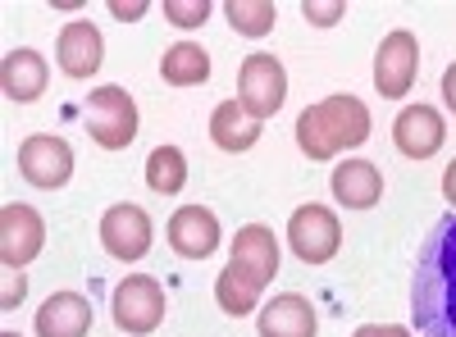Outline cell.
Returning <instances> with one entry per match:
<instances>
[{
  "mask_svg": "<svg viewBox=\"0 0 456 337\" xmlns=\"http://www.w3.org/2000/svg\"><path fill=\"white\" fill-rule=\"evenodd\" d=\"M46 83H51V64H46L42 51H32V46L5 51V60H0V92L14 105H32L46 92Z\"/></svg>",
  "mask_w": 456,
  "mask_h": 337,
  "instance_id": "obj_14",
  "label": "cell"
},
{
  "mask_svg": "<svg viewBox=\"0 0 456 337\" xmlns=\"http://www.w3.org/2000/svg\"><path fill=\"white\" fill-rule=\"evenodd\" d=\"M443 197L456 205V160H452V164H447V173H443Z\"/></svg>",
  "mask_w": 456,
  "mask_h": 337,
  "instance_id": "obj_30",
  "label": "cell"
},
{
  "mask_svg": "<svg viewBox=\"0 0 456 337\" xmlns=\"http://www.w3.org/2000/svg\"><path fill=\"white\" fill-rule=\"evenodd\" d=\"M329 187H333L338 205L370 210V205H379V197H384V173H379V164H370V160H338Z\"/></svg>",
  "mask_w": 456,
  "mask_h": 337,
  "instance_id": "obj_17",
  "label": "cell"
},
{
  "mask_svg": "<svg viewBox=\"0 0 456 337\" xmlns=\"http://www.w3.org/2000/svg\"><path fill=\"white\" fill-rule=\"evenodd\" d=\"M19 173L37 192H55L73 178V146L55 132H32L19 141Z\"/></svg>",
  "mask_w": 456,
  "mask_h": 337,
  "instance_id": "obj_7",
  "label": "cell"
},
{
  "mask_svg": "<svg viewBox=\"0 0 456 337\" xmlns=\"http://www.w3.org/2000/svg\"><path fill=\"white\" fill-rule=\"evenodd\" d=\"M260 292H265L260 278L247 274L242 265H233V260H228V269L215 278V301H219L224 315H233V319H242V315H251L260 306Z\"/></svg>",
  "mask_w": 456,
  "mask_h": 337,
  "instance_id": "obj_20",
  "label": "cell"
},
{
  "mask_svg": "<svg viewBox=\"0 0 456 337\" xmlns=\"http://www.w3.org/2000/svg\"><path fill=\"white\" fill-rule=\"evenodd\" d=\"M146 187L156 197H178L187 187V156L178 146H156V151L146 156Z\"/></svg>",
  "mask_w": 456,
  "mask_h": 337,
  "instance_id": "obj_22",
  "label": "cell"
},
{
  "mask_svg": "<svg viewBox=\"0 0 456 337\" xmlns=\"http://www.w3.org/2000/svg\"><path fill=\"white\" fill-rule=\"evenodd\" d=\"M0 337H23V333H14V328H5V333H0Z\"/></svg>",
  "mask_w": 456,
  "mask_h": 337,
  "instance_id": "obj_31",
  "label": "cell"
},
{
  "mask_svg": "<svg viewBox=\"0 0 456 337\" xmlns=\"http://www.w3.org/2000/svg\"><path fill=\"white\" fill-rule=\"evenodd\" d=\"M415 73H420V42H415V32L406 28L388 32L374 51V92L388 100H402L415 83Z\"/></svg>",
  "mask_w": 456,
  "mask_h": 337,
  "instance_id": "obj_8",
  "label": "cell"
},
{
  "mask_svg": "<svg viewBox=\"0 0 456 337\" xmlns=\"http://www.w3.org/2000/svg\"><path fill=\"white\" fill-rule=\"evenodd\" d=\"M151 242H156V229H151V214L133 201L124 205H110L101 214V246L114 255V260H124V265H137V260L151 251Z\"/></svg>",
  "mask_w": 456,
  "mask_h": 337,
  "instance_id": "obj_10",
  "label": "cell"
},
{
  "mask_svg": "<svg viewBox=\"0 0 456 337\" xmlns=\"http://www.w3.org/2000/svg\"><path fill=\"white\" fill-rule=\"evenodd\" d=\"M210 141L228 156H242L260 141V119H251L238 100H219L215 115H210Z\"/></svg>",
  "mask_w": 456,
  "mask_h": 337,
  "instance_id": "obj_19",
  "label": "cell"
},
{
  "mask_svg": "<svg viewBox=\"0 0 456 337\" xmlns=\"http://www.w3.org/2000/svg\"><path fill=\"white\" fill-rule=\"evenodd\" d=\"M342 14H347V0H301V19L311 28H333Z\"/></svg>",
  "mask_w": 456,
  "mask_h": 337,
  "instance_id": "obj_25",
  "label": "cell"
},
{
  "mask_svg": "<svg viewBox=\"0 0 456 337\" xmlns=\"http://www.w3.org/2000/svg\"><path fill=\"white\" fill-rule=\"evenodd\" d=\"M37 337H87L92 333V301L78 292H55L32 319Z\"/></svg>",
  "mask_w": 456,
  "mask_h": 337,
  "instance_id": "obj_15",
  "label": "cell"
},
{
  "mask_svg": "<svg viewBox=\"0 0 456 337\" xmlns=\"http://www.w3.org/2000/svg\"><path fill=\"white\" fill-rule=\"evenodd\" d=\"M210 14H215L210 0H165V19L174 28H201Z\"/></svg>",
  "mask_w": 456,
  "mask_h": 337,
  "instance_id": "obj_24",
  "label": "cell"
},
{
  "mask_svg": "<svg viewBox=\"0 0 456 337\" xmlns=\"http://www.w3.org/2000/svg\"><path fill=\"white\" fill-rule=\"evenodd\" d=\"M370 137V109L361 96H324L320 105H306L297 115V146L306 160H333L338 151H356Z\"/></svg>",
  "mask_w": 456,
  "mask_h": 337,
  "instance_id": "obj_2",
  "label": "cell"
},
{
  "mask_svg": "<svg viewBox=\"0 0 456 337\" xmlns=\"http://www.w3.org/2000/svg\"><path fill=\"white\" fill-rule=\"evenodd\" d=\"M165 237H169L174 255H183V260H210L219 251V219L206 205H183L169 214Z\"/></svg>",
  "mask_w": 456,
  "mask_h": 337,
  "instance_id": "obj_13",
  "label": "cell"
},
{
  "mask_svg": "<svg viewBox=\"0 0 456 337\" xmlns=\"http://www.w3.org/2000/svg\"><path fill=\"white\" fill-rule=\"evenodd\" d=\"M352 337H411V328H402V324H361Z\"/></svg>",
  "mask_w": 456,
  "mask_h": 337,
  "instance_id": "obj_28",
  "label": "cell"
},
{
  "mask_svg": "<svg viewBox=\"0 0 456 337\" xmlns=\"http://www.w3.org/2000/svg\"><path fill=\"white\" fill-rule=\"evenodd\" d=\"M256 328H260V337H315L320 319H315V306L306 301V296L283 292V296H274V301L260 310Z\"/></svg>",
  "mask_w": 456,
  "mask_h": 337,
  "instance_id": "obj_16",
  "label": "cell"
},
{
  "mask_svg": "<svg viewBox=\"0 0 456 337\" xmlns=\"http://www.w3.org/2000/svg\"><path fill=\"white\" fill-rule=\"evenodd\" d=\"M288 242L292 255L301 265H329V260L342 251V223L329 205H297L288 219Z\"/></svg>",
  "mask_w": 456,
  "mask_h": 337,
  "instance_id": "obj_6",
  "label": "cell"
},
{
  "mask_svg": "<svg viewBox=\"0 0 456 337\" xmlns=\"http://www.w3.org/2000/svg\"><path fill=\"white\" fill-rule=\"evenodd\" d=\"M55 64H60L64 78L87 83L92 73L105 64V36H101V28H96V23H87V19L64 23L60 42H55Z\"/></svg>",
  "mask_w": 456,
  "mask_h": 337,
  "instance_id": "obj_11",
  "label": "cell"
},
{
  "mask_svg": "<svg viewBox=\"0 0 456 337\" xmlns=\"http://www.w3.org/2000/svg\"><path fill=\"white\" fill-rule=\"evenodd\" d=\"M160 78H165L169 87H201V83L210 78V55H206L197 42H178V46H169L165 60H160Z\"/></svg>",
  "mask_w": 456,
  "mask_h": 337,
  "instance_id": "obj_21",
  "label": "cell"
},
{
  "mask_svg": "<svg viewBox=\"0 0 456 337\" xmlns=\"http://www.w3.org/2000/svg\"><path fill=\"white\" fill-rule=\"evenodd\" d=\"M87 115V137L101 146V151H124L137 137V105L124 87H96L83 105Z\"/></svg>",
  "mask_w": 456,
  "mask_h": 337,
  "instance_id": "obj_3",
  "label": "cell"
},
{
  "mask_svg": "<svg viewBox=\"0 0 456 337\" xmlns=\"http://www.w3.org/2000/svg\"><path fill=\"white\" fill-rule=\"evenodd\" d=\"M110 315L114 328L128 337H146L165 324V287L151 274H128L110 296Z\"/></svg>",
  "mask_w": 456,
  "mask_h": 337,
  "instance_id": "obj_4",
  "label": "cell"
},
{
  "mask_svg": "<svg viewBox=\"0 0 456 337\" xmlns=\"http://www.w3.org/2000/svg\"><path fill=\"white\" fill-rule=\"evenodd\" d=\"M443 100H447V109L456 115V64H447V73H443Z\"/></svg>",
  "mask_w": 456,
  "mask_h": 337,
  "instance_id": "obj_29",
  "label": "cell"
},
{
  "mask_svg": "<svg viewBox=\"0 0 456 337\" xmlns=\"http://www.w3.org/2000/svg\"><path fill=\"white\" fill-rule=\"evenodd\" d=\"M288 100V68L265 55V51H251L238 68V105L247 109L251 119H274Z\"/></svg>",
  "mask_w": 456,
  "mask_h": 337,
  "instance_id": "obj_5",
  "label": "cell"
},
{
  "mask_svg": "<svg viewBox=\"0 0 456 337\" xmlns=\"http://www.w3.org/2000/svg\"><path fill=\"white\" fill-rule=\"evenodd\" d=\"M411 315L420 337H456V214L438 219L411 274Z\"/></svg>",
  "mask_w": 456,
  "mask_h": 337,
  "instance_id": "obj_1",
  "label": "cell"
},
{
  "mask_svg": "<svg viewBox=\"0 0 456 337\" xmlns=\"http://www.w3.org/2000/svg\"><path fill=\"white\" fill-rule=\"evenodd\" d=\"M443 141H447V124L434 105H406L397 124H393V146H397V156L406 160H429L443 151Z\"/></svg>",
  "mask_w": 456,
  "mask_h": 337,
  "instance_id": "obj_12",
  "label": "cell"
},
{
  "mask_svg": "<svg viewBox=\"0 0 456 337\" xmlns=\"http://www.w3.org/2000/svg\"><path fill=\"white\" fill-rule=\"evenodd\" d=\"M46 246V219L23 201H10L0 210V265L5 269H28Z\"/></svg>",
  "mask_w": 456,
  "mask_h": 337,
  "instance_id": "obj_9",
  "label": "cell"
},
{
  "mask_svg": "<svg viewBox=\"0 0 456 337\" xmlns=\"http://www.w3.org/2000/svg\"><path fill=\"white\" fill-rule=\"evenodd\" d=\"M28 296V274L23 269H5V287H0V310H14Z\"/></svg>",
  "mask_w": 456,
  "mask_h": 337,
  "instance_id": "obj_26",
  "label": "cell"
},
{
  "mask_svg": "<svg viewBox=\"0 0 456 337\" xmlns=\"http://www.w3.org/2000/svg\"><path fill=\"white\" fill-rule=\"evenodd\" d=\"M224 14H228V28L238 36H265V32H274L279 5L274 0H228Z\"/></svg>",
  "mask_w": 456,
  "mask_h": 337,
  "instance_id": "obj_23",
  "label": "cell"
},
{
  "mask_svg": "<svg viewBox=\"0 0 456 337\" xmlns=\"http://www.w3.org/2000/svg\"><path fill=\"white\" fill-rule=\"evenodd\" d=\"M233 265H242L247 274L260 278V287H270L274 274H279V242H274V229L265 223H247L233 237Z\"/></svg>",
  "mask_w": 456,
  "mask_h": 337,
  "instance_id": "obj_18",
  "label": "cell"
},
{
  "mask_svg": "<svg viewBox=\"0 0 456 337\" xmlns=\"http://www.w3.org/2000/svg\"><path fill=\"white\" fill-rule=\"evenodd\" d=\"M146 10H151L146 0H110V14L119 19V23H137Z\"/></svg>",
  "mask_w": 456,
  "mask_h": 337,
  "instance_id": "obj_27",
  "label": "cell"
}]
</instances>
